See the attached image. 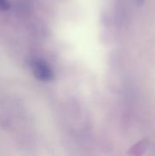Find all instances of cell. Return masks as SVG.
Segmentation results:
<instances>
[{
    "label": "cell",
    "instance_id": "6da1fadb",
    "mask_svg": "<svg viewBox=\"0 0 155 156\" xmlns=\"http://www.w3.org/2000/svg\"><path fill=\"white\" fill-rule=\"evenodd\" d=\"M30 67L36 79L43 82H49L54 80L55 75L48 63L40 58H35L30 61Z\"/></svg>",
    "mask_w": 155,
    "mask_h": 156
},
{
    "label": "cell",
    "instance_id": "277c9868",
    "mask_svg": "<svg viewBox=\"0 0 155 156\" xmlns=\"http://www.w3.org/2000/svg\"><path fill=\"white\" fill-rule=\"evenodd\" d=\"M135 1H136V4H137L138 6H142L145 3L146 0H135Z\"/></svg>",
    "mask_w": 155,
    "mask_h": 156
},
{
    "label": "cell",
    "instance_id": "7a4b0ae2",
    "mask_svg": "<svg viewBox=\"0 0 155 156\" xmlns=\"http://www.w3.org/2000/svg\"><path fill=\"white\" fill-rule=\"evenodd\" d=\"M147 144H148L147 139L139 142L137 144H135V145L131 149L130 154H134V155L143 154V151H144V150L146 149V147H147Z\"/></svg>",
    "mask_w": 155,
    "mask_h": 156
},
{
    "label": "cell",
    "instance_id": "3957f363",
    "mask_svg": "<svg viewBox=\"0 0 155 156\" xmlns=\"http://www.w3.org/2000/svg\"><path fill=\"white\" fill-rule=\"evenodd\" d=\"M11 8V4L9 0H0V12L8 11Z\"/></svg>",
    "mask_w": 155,
    "mask_h": 156
}]
</instances>
